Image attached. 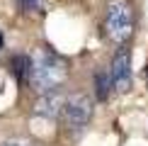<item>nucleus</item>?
<instances>
[{
	"label": "nucleus",
	"mask_w": 148,
	"mask_h": 146,
	"mask_svg": "<svg viewBox=\"0 0 148 146\" xmlns=\"http://www.w3.org/2000/svg\"><path fill=\"white\" fill-rule=\"evenodd\" d=\"M104 32L114 44L124 46L134 34V12L126 0H112L104 15Z\"/></svg>",
	"instance_id": "nucleus-2"
},
{
	"label": "nucleus",
	"mask_w": 148,
	"mask_h": 146,
	"mask_svg": "<svg viewBox=\"0 0 148 146\" xmlns=\"http://www.w3.org/2000/svg\"><path fill=\"white\" fill-rule=\"evenodd\" d=\"M12 66V76L17 78V83H29V73H32V59L24 56V54H17L10 61Z\"/></svg>",
	"instance_id": "nucleus-6"
},
{
	"label": "nucleus",
	"mask_w": 148,
	"mask_h": 146,
	"mask_svg": "<svg viewBox=\"0 0 148 146\" xmlns=\"http://www.w3.org/2000/svg\"><path fill=\"white\" fill-rule=\"evenodd\" d=\"M109 93H112V76H109L107 71H97L95 73V95L97 100H107Z\"/></svg>",
	"instance_id": "nucleus-7"
},
{
	"label": "nucleus",
	"mask_w": 148,
	"mask_h": 146,
	"mask_svg": "<svg viewBox=\"0 0 148 146\" xmlns=\"http://www.w3.org/2000/svg\"><path fill=\"white\" fill-rule=\"evenodd\" d=\"M0 146H32V144H27V141H5Z\"/></svg>",
	"instance_id": "nucleus-9"
},
{
	"label": "nucleus",
	"mask_w": 148,
	"mask_h": 146,
	"mask_svg": "<svg viewBox=\"0 0 148 146\" xmlns=\"http://www.w3.org/2000/svg\"><path fill=\"white\" fill-rule=\"evenodd\" d=\"M0 49H3V32H0Z\"/></svg>",
	"instance_id": "nucleus-10"
},
{
	"label": "nucleus",
	"mask_w": 148,
	"mask_h": 146,
	"mask_svg": "<svg viewBox=\"0 0 148 146\" xmlns=\"http://www.w3.org/2000/svg\"><path fill=\"white\" fill-rule=\"evenodd\" d=\"M17 3H20V8L24 12H36L41 8V0H17Z\"/></svg>",
	"instance_id": "nucleus-8"
},
{
	"label": "nucleus",
	"mask_w": 148,
	"mask_h": 146,
	"mask_svg": "<svg viewBox=\"0 0 148 146\" xmlns=\"http://www.w3.org/2000/svg\"><path fill=\"white\" fill-rule=\"evenodd\" d=\"M68 78V63L53 51H39L36 59L32 61V73H29V83L39 95L58 90Z\"/></svg>",
	"instance_id": "nucleus-1"
},
{
	"label": "nucleus",
	"mask_w": 148,
	"mask_h": 146,
	"mask_svg": "<svg viewBox=\"0 0 148 146\" xmlns=\"http://www.w3.org/2000/svg\"><path fill=\"white\" fill-rule=\"evenodd\" d=\"M92 117V100L85 93H78L66 100V107L61 112V119L71 132H83Z\"/></svg>",
	"instance_id": "nucleus-3"
},
{
	"label": "nucleus",
	"mask_w": 148,
	"mask_h": 146,
	"mask_svg": "<svg viewBox=\"0 0 148 146\" xmlns=\"http://www.w3.org/2000/svg\"><path fill=\"white\" fill-rule=\"evenodd\" d=\"M146 73H148V66H146Z\"/></svg>",
	"instance_id": "nucleus-11"
},
{
	"label": "nucleus",
	"mask_w": 148,
	"mask_h": 146,
	"mask_svg": "<svg viewBox=\"0 0 148 146\" xmlns=\"http://www.w3.org/2000/svg\"><path fill=\"white\" fill-rule=\"evenodd\" d=\"M112 83L119 93H129L131 90V83H134V76H131V49L126 44L116 49L114 59H112Z\"/></svg>",
	"instance_id": "nucleus-4"
},
{
	"label": "nucleus",
	"mask_w": 148,
	"mask_h": 146,
	"mask_svg": "<svg viewBox=\"0 0 148 146\" xmlns=\"http://www.w3.org/2000/svg\"><path fill=\"white\" fill-rule=\"evenodd\" d=\"M66 97L63 93H58V90H51V93H44L36 100V105H34V112L36 114H41V117H49V119H56L61 117V112H63V107H66Z\"/></svg>",
	"instance_id": "nucleus-5"
}]
</instances>
